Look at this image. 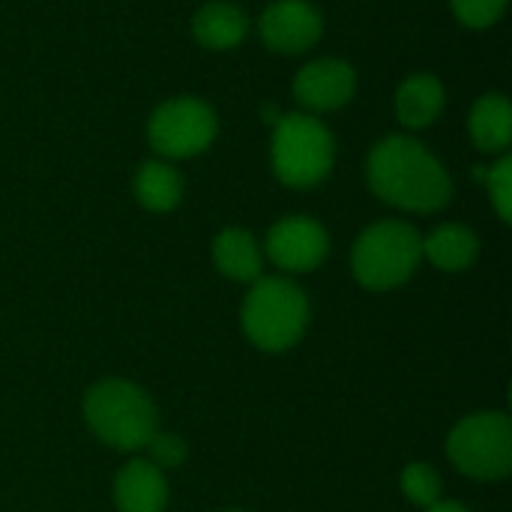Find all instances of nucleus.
Returning a JSON list of instances; mask_svg holds the SVG:
<instances>
[{
  "instance_id": "nucleus-1",
  "label": "nucleus",
  "mask_w": 512,
  "mask_h": 512,
  "mask_svg": "<svg viewBox=\"0 0 512 512\" xmlns=\"http://www.w3.org/2000/svg\"><path fill=\"white\" fill-rule=\"evenodd\" d=\"M366 174L372 192L402 210L432 213L441 210L453 195L447 168L408 135L384 138L369 153Z\"/></svg>"
},
{
  "instance_id": "nucleus-2",
  "label": "nucleus",
  "mask_w": 512,
  "mask_h": 512,
  "mask_svg": "<svg viewBox=\"0 0 512 512\" xmlns=\"http://www.w3.org/2000/svg\"><path fill=\"white\" fill-rule=\"evenodd\" d=\"M90 429L117 450H141L156 435V408L147 393L129 381H99L84 399Z\"/></svg>"
},
{
  "instance_id": "nucleus-3",
  "label": "nucleus",
  "mask_w": 512,
  "mask_h": 512,
  "mask_svg": "<svg viewBox=\"0 0 512 512\" xmlns=\"http://www.w3.org/2000/svg\"><path fill=\"white\" fill-rule=\"evenodd\" d=\"M309 324L306 294L288 279H258L243 303V330L261 351H285Z\"/></svg>"
},
{
  "instance_id": "nucleus-4",
  "label": "nucleus",
  "mask_w": 512,
  "mask_h": 512,
  "mask_svg": "<svg viewBox=\"0 0 512 512\" xmlns=\"http://www.w3.org/2000/svg\"><path fill=\"white\" fill-rule=\"evenodd\" d=\"M423 258V237L408 222H378L360 234L351 252V267L360 285L390 291L408 282Z\"/></svg>"
},
{
  "instance_id": "nucleus-5",
  "label": "nucleus",
  "mask_w": 512,
  "mask_h": 512,
  "mask_svg": "<svg viewBox=\"0 0 512 512\" xmlns=\"http://www.w3.org/2000/svg\"><path fill=\"white\" fill-rule=\"evenodd\" d=\"M333 135L309 114H285L273 132V171L282 183L309 189L333 168Z\"/></svg>"
},
{
  "instance_id": "nucleus-6",
  "label": "nucleus",
  "mask_w": 512,
  "mask_h": 512,
  "mask_svg": "<svg viewBox=\"0 0 512 512\" xmlns=\"http://www.w3.org/2000/svg\"><path fill=\"white\" fill-rule=\"evenodd\" d=\"M453 465L474 480H501L512 468V426L501 411L462 420L447 441Z\"/></svg>"
},
{
  "instance_id": "nucleus-7",
  "label": "nucleus",
  "mask_w": 512,
  "mask_h": 512,
  "mask_svg": "<svg viewBox=\"0 0 512 512\" xmlns=\"http://www.w3.org/2000/svg\"><path fill=\"white\" fill-rule=\"evenodd\" d=\"M216 138V114L201 99H171L150 117V144L168 159H186L207 150Z\"/></svg>"
},
{
  "instance_id": "nucleus-8",
  "label": "nucleus",
  "mask_w": 512,
  "mask_h": 512,
  "mask_svg": "<svg viewBox=\"0 0 512 512\" xmlns=\"http://www.w3.org/2000/svg\"><path fill=\"white\" fill-rule=\"evenodd\" d=\"M330 252L327 231L309 219V216H288L273 225L267 237V255L276 267L291 273H309L315 270Z\"/></svg>"
},
{
  "instance_id": "nucleus-9",
  "label": "nucleus",
  "mask_w": 512,
  "mask_h": 512,
  "mask_svg": "<svg viewBox=\"0 0 512 512\" xmlns=\"http://www.w3.org/2000/svg\"><path fill=\"white\" fill-rule=\"evenodd\" d=\"M261 36L267 48L282 54H300L321 39L324 21L306 0H276L261 15Z\"/></svg>"
},
{
  "instance_id": "nucleus-10",
  "label": "nucleus",
  "mask_w": 512,
  "mask_h": 512,
  "mask_svg": "<svg viewBox=\"0 0 512 512\" xmlns=\"http://www.w3.org/2000/svg\"><path fill=\"white\" fill-rule=\"evenodd\" d=\"M357 87V75L348 63L342 60H315L309 66L300 69L297 81H294V93L297 99L312 108V111H336L342 108Z\"/></svg>"
},
{
  "instance_id": "nucleus-11",
  "label": "nucleus",
  "mask_w": 512,
  "mask_h": 512,
  "mask_svg": "<svg viewBox=\"0 0 512 512\" xmlns=\"http://www.w3.org/2000/svg\"><path fill=\"white\" fill-rule=\"evenodd\" d=\"M114 501L120 512H162L168 486L153 462H129L114 480Z\"/></svg>"
},
{
  "instance_id": "nucleus-12",
  "label": "nucleus",
  "mask_w": 512,
  "mask_h": 512,
  "mask_svg": "<svg viewBox=\"0 0 512 512\" xmlns=\"http://www.w3.org/2000/svg\"><path fill=\"white\" fill-rule=\"evenodd\" d=\"M213 261L219 273L237 282H258L261 279V249L255 237L243 228H228L213 243Z\"/></svg>"
},
{
  "instance_id": "nucleus-13",
  "label": "nucleus",
  "mask_w": 512,
  "mask_h": 512,
  "mask_svg": "<svg viewBox=\"0 0 512 512\" xmlns=\"http://www.w3.org/2000/svg\"><path fill=\"white\" fill-rule=\"evenodd\" d=\"M444 108V87L435 75H411L396 93V114L408 129L435 123Z\"/></svg>"
},
{
  "instance_id": "nucleus-14",
  "label": "nucleus",
  "mask_w": 512,
  "mask_h": 512,
  "mask_svg": "<svg viewBox=\"0 0 512 512\" xmlns=\"http://www.w3.org/2000/svg\"><path fill=\"white\" fill-rule=\"evenodd\" d=\"M246 30H249V21L234 3H207L204 9H198V15L192 21L195 39L216 51L237 48L243 42Z\"/></svg>"
},
{
  "instance_id": "nucleus-15",
  "label": "nucleus",
  "mask_w": 512,
  "mask_h": 512,
  "mask_svg": "<svg viewBox=\"0 0 512 512\" xmlns=\"http://www.w3.org/2000/svg\"><path fill=\"white\" fill-rule=\"evenodd\" d=\"M471 138L480 150L498 153L507 150L512 138V108L507 96L486 93L471 111Z\"/></svg>"
},
{
  "instance_id": "nucleus-16",
  "label": "nucleus",
  "mask_w": 512,
  "mask_h": 512,
  "mask_svg": "<svg viewBox=\"0 0 512 512\" xmlns=\"http://www.w3.org/2000/svg\"><path fill=\"white\" fill-rule=\"evenodd\" d=\"M477 249V237L465 225H441L423 240V255L447 273L468 270L477 258Z\"/></svg>"
},
{
  "instance_id": "nucleus-17",
  "label": "nucleus",
  "mask_w": 512,
  "mask_h": 512,
  "mask_svg": "<svg viewBox=\"0 0 512 512\" xmlns=\"http://www.w3.org/2000/svg\"><path fill=\"white\" fill-rule=\"evenodd\" d=\"M135 195L138 201L153 213H168L180 204L183 180L180 174L165 162H144L135 177Z\"/></svg>"
},
{
  "instance_id": "nucleus-18",
  "label": "nucleus",
  "mask_w": 512,
  "mask_h": 512,
  "mask_svg": "<svg viewBox=\"0 0 512 512\" xmlns=\"http://www.w3.org/2000/svg\"><path fill=\"white\" fill-rule=\"evenodd\" d=\"M402 492H405V498H408L411 504L429 510V507H435V504L441 501V477H438L429 465L414 462V465H408L405 474H402Z\"/></svg>"
},
{
  "instance_id": "nucleus-19",
  "label": "nucleus",
  "mask_w": 512,
  "mask_h": 512,
  "mask_svg": "<svg viewBox=\"0 0 512 512\" xmlns=\"http://www.w3.org/2000/svg\"><path fill=\"white\" fill-rule=\"evenodd\" d=\"M483 180L492 192V201H495V210L504 222L512 219V159H501L495 168L483 171Z\"/></svg>"
},
{
  "instance_id": "nucleus-20",
  "label": "nucleus",
  "mask_w": 512,
  "mask_h": 512,
  "mask_svg": "<svg viewBox=\"0 0 512 512\" xmlns=\"http://www.w3.org/2000/svg\"><path fill=\"white\" fill-rule=\"evenodd\" d=\"M453 9L468 27H489L507 9V0H453Z\"/></svg>"
},
{
  "instance_id": "nucleus-21",
  "label": "nucleus",
  "mask_w": 512,
  "mask_h": 512,
  "mask_svg": "<svg viewBox=\"0 0 512 512\" xmlns=\"http://www.w3.org/2000/svg\"><path fill=\"white\" fill-rule=\"evenodd\" d=\"M147 447H150V453H153V465H156V468H177V465H183V459H186V447H183V441L174 438V435H153Z\"/></svg>"
},
{
  "instance_id": "nucleus-22",
  "label": "nucleus",
  "mask_w": 512,
  "mask_h": 512,
  "mask_svg": "<svg viewBox=\"0 0 512 512\" xmlns=\"http://www.w3.org/2000/svg\"><path fill=\"white\" fill-rule=\"evenodd\" d=\"M429 512H468L462 504H435V507H429Z\"/></svg>"
}]
</instances>
